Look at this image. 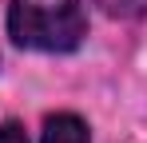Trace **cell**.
<instances>
[{
	"label": "cell",
	"mask_w": 147,
	"mask_h": 143,
	"mask_svg": "<svg viewBox=\"0 0 147 143\" xmlns=\"http://www.w3.org/2000/svg\"><path fill=\"white\" fill-rule=\"evenodd\" d=\"M0 143H32V139H28V131L20 127V123L8 119V123H0Z\"/></svg>",
	"instance_id": "277c9868"
},
{
	"label": "cell",
	"mask_w": 147,
	"mask_h": 143,
	"mask_svg": "<svg viewBox=\"0 0 147 143\" xmlns=\"http://www.w3.org/2000/svg\"><path fill=\"white\" fill-rule=\"evenodd\" d=\"M96 4L107 12V16H123V20L143 16V12H147V0H96Z\"/></svg>",
	"instance_id": "3957f363"
},
{
	"label": "cell",
	"mask_w": 147,
	"mask_h": 143,
	"mask_svg": "<svg viewBox=\"0 0 147 143\" xmlns=\"http://www.w3.org/2000/svg\"><path fill=\"white\" fill-rule=\"evenodd\" d=\"M8 36L16 48H32V52H76L88 36V8L80 0H64L56 8H36L24 0H12Z\"/></svg>",
	"instance_id": "6da1fadb"
},
{
	"label": "cell",
	"mask_w": 147,
	"mask_h": 143,
	"mask_svg": "<svg viewBox=\"0 0 147 143\" xmlns=\"http://www.w3.org/2000/svg\"><path fill=\"white\" fill-rule=\"evenodd\" d=\"M40 143H92V131L76 111H56V115L44 119Z\"/></svg>",
	"instance_id": "7a4b0ae2"
}]
</instances>
